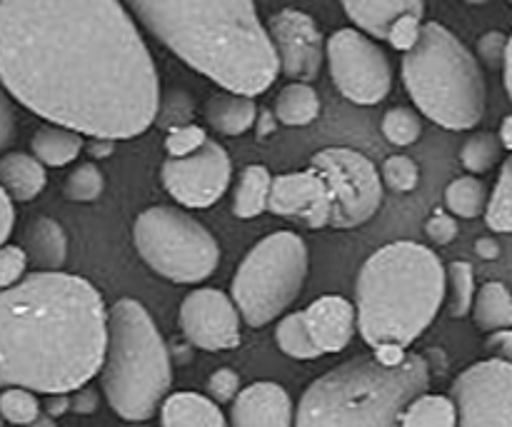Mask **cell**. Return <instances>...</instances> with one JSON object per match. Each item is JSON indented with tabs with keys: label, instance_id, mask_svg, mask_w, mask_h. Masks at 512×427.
<instances>
[{
	"label": "cell",
	"instance_id": "obj_1",
	"mask_svg": "<svg viewBox=\"0 0 512 427\" xmlns=\"http://www.w3.org/2000/svg\"><path fill=\"white\" fill-rule=\"evenodd\" d=\"M0 85L48 125L110 143L160 110L153 55L115 0H3Z\"/></svg>",
	"mask_w": 512,
	"mask_h": 427
},
{
	"label": "cell",
	"instance_id": "obj_2",
	"mask_svg": "<svg viewBox=\"0 0 512 427\" xmlns=\"http://www.w3.org/2000/svg\"><path fill=\"white\" fill-rule=\"evenodd\" d=\"M103 295L70 273H33L0 290V390L68 395L100 373Z\"/></svg>",
	"mask_w": 512,
	"mask_h": 427
},
{
	"label": "cell",
	"instance_id": "obj_3",
	"mask_svg": "<svg viewBox=\"0 0 512 427\" xmlns=\"http://www.w3.org/2000/svg\"><path fill=\"white\" fill-rule=\"evenodd\" d=\"M133 15L185 65L225 93H265L280 75L258 8L248 0H138Z\"/></svg>",
	"mask_w": 512,
	"mask_h": 427
},
{
	"label": "cell",
	"instance_id": "obj_4",
	"mask_svg": "<svg viewBox=\"0 0 512 427\" xmlns=\"http://www.w3.org/2000/svg\"><path fill=\"white\" fill-rule=\"evenodd\" d=\"M445 300V268L428 245L413 240L383 245L355 280V325L368 345L408 348L420 338Z\"/></svg>",
	"mask_w": 512,
	"mask_h": 427
},
{
	"label": "cell",
	"instance_id": "obj_5",
	"mask_svg": "<svg viewBox=\"0 0 512 427\" xmlns=\"http://www.w3.org/2000/svg\"><path fill=\"white\" fill-rule=\"evenodd\" d=\"M428 385L430 368L420 355L380 348L320 375L300 398L295 427H400L405 408Z\"/></svg>",
	"mask_w": 512,
	"mask_h": 427
},
{
	"label": "cell",
	"instance_id": "obj_6",
	"mask_svg": "<svg viewBox=\"0 0 512 427\" xmlns=\"http://www.w3.org/2000/svg\"><path fill=\"white\" fill-rule=\"evenodd\" d=\"M173 383L168 345L148 310L120 298L108 310L100 388L110 410L128 423H145L163 405Z\"/></svg>",
	"mask_w": 512,
	"mask_h": 427
},
{
	"label": "cell",
	"instance_id": "obj_7",
	"mask_svg": "<svg viewBox=\"0 0 512 427\" xmlns=\"http://www.w3.org/2000/svg\"><path fill=\"white\" fill-rule=\"evenodd\" d=\"M403 83L415 108L448 130H470L485 115L483 68L468 45L440 23H423L403 55Z\"/></svg>",
	"mask_w": 512,
	"mask_h": 427
},
{
	"label": "cell",
	"instance_id": "obj_8",
	"mask_svg": "<svg viewBox=\"0 0 512 427\" xmlns=\"http://www.w3.org/2000/svg\"><path fill=\"white\" fill-rule=\"evenodd\" d=\"M308 245L290 230L260 240L238 265L230 300L250 328H265L303 293L308 278Z\"/></svg>",
	"mask_w": 512,
	"mask_h": 427
},
{
	"label": "cell",
	"instance_id": "obj_9",
	"mask_svg": "<svg viewBox=\"0 0 512 427\" xmlns=\"http://www.w3.org/2000/svg\"><path fill=\"white\" fill-rule=\"evenodd\" d=\"M133 245L153 273L173 283L208 280L220 263L215 235L193 215L170 205H155L135 218Z\"/></svg>",
	"mask_w": 512,
	"mask_h": 427
},
{
	"label": "cell",
	"instance_id": "obj_10",
	"mask_svg": "<svg viewBox=\"0 0 512 427\" xmlns=\"http://www.w3.org/2000/svg\"><path fill=\"white\" fill-rule=\"evenodd\" d=\"M330 195V228L365 225L383 205V180L368 155L353 148H325L310 158V168Z\"/></svg>",
	"mask_w": 512,
	"mask_h": 427
},
{
	"label": "cell",
	"instance_id": "obj_11",
	"mask_svg": "<svg viewBox=\"0 0 512 427\" xmlns=\"http://www.w3.org/2000/svg\"><path fill=\"white\" fill-rule=\"evenodd\" d=\"M325 60L335 88L355 105H378L393 88L388 53L355 28L335 30L325 40Z\"/></svg>",
	"mask_w": 512,
	"mask_h": 427
},
{
	"label": "cell",
	"instance_id": "obj_12",
	"mask_svg": "<svg viewBox=\"0 0 512 427\" xmlns=\"http://www.w3.org/2000/svg\"><path fill=\"white\" fill-rule=\"evenodd\" d=\"M455 427H512V363L490 358L470 365L450 388Z\"/></svg>",
	"mask_w": 512,
	"mask_h": 427
},
{
	"label": "cell",
	"instance_id": "obj_13",
	"mask_svg": "<svg viewBox=\"0 0 512 427\" xmlns=\"http://www.w3.org/2000/svg\"><path fill=\"white\" fill-rule=\"evenodd\" d=\"M230 175L233 163L228 150L215 140H208L188 158H168L160 168L168 195L185 208H210L218 203L228 190Z\"/></svg>",
	"mask_w": 512,
	"mask_h": 427
},
{
	"label": "cell",
	"instance_id": "obj_14",
	"mask_svg": "<svg viewBox=\"0 0 512 427\" xmlns=\"http://www.w3.org/2000/svg\"><path fill=\"white\" fill-rule=\"evenodd\" d=\"M270 43L278 55V68L293 83L318 78L325 60V38L313 15L283 8L268 23Z\"/></svg>",
	"mask_w": 512,
	"mask_h": 427
},
{
	"label": "cell",
	"instance_id": "obj_15",
	"mask_svg": "<svg viewBox=\"0 0 512 427\" xmlns=\"http://www.w3.org/2000/svg\"><path fill=\"white\" fill-rule=\"evenodd\" d=\"M240 313L233 300L215 288H198L180 305V330L200 350L218 353L240 345Z\"/></svg>",
	"mask_w": 512,
	"mask_h": 427
},
{
	"label": "cell",
	"instance_id": "obj_16",
	"mask_svg": "<svg viewBox=\"0 0 512 427\" xmlns=\"http://www.w3.org/2000/svg\"><path fill=\"white\" fill-rule=\"evenodd\" d=\"M268 210L283 218H298L308 228L330 225V195L313 170L285 173L273 178Z\"/></svg>",
	"mask_w": 512,
	"mask_h": 427
},
{
	"label": "cell",
	"instance_id": "obj_17",
	"mask_svg": "<svg viewBox=\"0 0 512 427\" xmlns=\"http://www.w3.org/2000/svg\"><path fill=\"white\" fill-rule=\"evenodd\" d=\"M288 390L278 383H253L240 390L230 408V427H293Z\"/></svg>",
	"mask_w": 512,
	"mask_h": 427
},
{
	"label": "cell",
	"instance_id": "obj_18",
	"mask_svg": "<svg viewBox=\"0 0 512 427\" xmlns=\"http://www.w3.org/2000/svg\"><path fill=\"white\" fill-rule=\"evenodd\" d=\"M305 325L320 355L340 353L355 335V308L340 295H323L308 310H303Z\"/></svg>",
	"mask_w": 512,
	"mask_h": 427
},
{
	"label": "cell",
	"instance_id": "obj_19",
	"mask_svg": "<svg viewBox=\"0 0 512 427\" xmlns=\"http://www.w3.org/2000/svg\"><path fill=\"white\" fill-rule=\"evenodd\" d=\"M23 250L28 263H35L38 273H63L68 260V235L58 220L40 215L30 220L23 233Z\"/></svg>",
	"mask_w": 512,
	"mask_h": 427
},
{
	"label": "cell",
	"instance_id": "obj_20",
	"mask_svg": "<svg viewBox=\"0 0 512 427\" xmlns=\"http://www.w3.org/2000/svg\"><path fill=\"white\" fill-rule=\"evenodd\" d=\"M345 15L368 33V38L388 40L390 30L395 28L400 18L405 15L420 13L425 15V5L420 0H370V3H345Z\"/></svg>",
	"mask_w": 512,
	"mask_h": 427
},
{
	"label": "cell",
	"instance_id": "obj_21",
	"mask_svg": "<svg viewBox=\"0 0 512 427\" xmlns=\"http://www.w3.org/2000/svg\"><path fill=\"white\" fill-rule=\"evenodd\" d=\"M48 175L45 168L30 153H3L0 155V190L13 203H28L43 193Z\"/></svg>",
	"mask_w": 512,
	"mask_h": 427
},
{
	"label": "cell",
	"instance_id": "obj_22",
	"mask_svg": "<svg viewBox=\"0 0 512 427\" xmlns=\"http://www.w3.org/2000/svg\"><path fill=\"white\" fill-rule=\"evenodd\" d=\"M210 128L220 135H243L258 123V105L248 95L215 93L210 95L203 108Z\"/></svg>",
	"mask_w": 512,
	"mask_h": 427
},
{
	"label": "cell",
	"instance_id": "obj_23",
	"mask_svg": "<svg viewBox=\"0 0 512 427\" xmlns=\"http://www.w3.org/2000/svg\"><path fill=\"white\" fill-rule=\"evenodd\" d=\"M160 420L163 427H228L218 405L198 393H175L165 398Z\"/></svg>",
	"mask_w": 512,
	"mask_h": 427
},
{
	"label": "cell",
	"instance_id": "obj_24",
	"mask_svg": "<svg viewBox=\"0 0 512 427\" xmlns=\"http://www.w3.org/2000/svg\"><path fill=\"white\" fill-rule=\"evenodd\" d=\"M30 150L43 168H65L78 160L80 150H83V135L60 128V125H43L35 130Z\"/></svg>",
	"mask_w": 512,
	"mask_h": 427
},
{
	"label": "cell",
	"instance_id": "obj_25",
	"mask_svg": "<svg viewBox=\"0 0 512 427\" xmlns=\"http://www.w3.org/2000/svg\"><path fill=\"white\" fill-rule=\"evenodd\" d=\"M473 320L483 333H500L512 330V293L503 283H485L475 293L473 300Z\"/></svg>",
	"mask_w": 512,
	"mask_h": 427
},
{
	"label": "cell",
	"instance_id": "obj_26",
	"mask_svg": "<svg viewBox=\"0 0 512 427\" xmlns=\"http://www.w3.org/2000/svg\"><path fill=\"white\" fill-rule=\"evenodd\" d=\"M270 185H273V175L265 165H248L240 173L238 185L233 193V213L235 218L250 220L258 218L260 213L268 210Z\"/></svg>",
	"mask_w": 512,
	"mask_h": 427
},
{
	"label": "cell",
	"instance_id": "obj_27",
	"mask_svg": "<svg viewBox=\"0 0 512 427\" xmlns=\"http://www.w3.org/2000/svg\"><path fill=\"white\" fill-rule=\"evenodd\" d=\"M320 98L310 83H288L275 100V118L283 125L303 128L318 120Z\"/></svg>",
	"mask_w": 512,
	"mask_h": 427
},
{
	"label": "cell",
	"instance_id": "obj_28",
	"mask_svg": "<svg viewBox=\"0 0 512 427\" xmlns=\"http://www.w3.org/2000/svg\"><path fill=\"white\" fill-rule=\"evenodd\" d=\"M458 415H455L453 400L445 395H420L405 408L400 427H455Z\"/></svg>",
	"mask_w": 512,
	"mask_h": 427
},
{
	"label": "cell",
	"instance_id": "obj_29",
	"mask_svg": "<svg viewBox=\"0 0 512 427\" xmlns=\"http://www.w3.org/2000/svg\"><path fill=\"white\" fill-rule=\"evenodd\" d=\"M445 205H448L453 218L473 220L488 208V190H485L483 180L473 178V175H463V178H455L445 188Z\"/></svg>",
	"mask_w": 512,
	"mask_h": 427
},
{
	"label": "cell",
	"instance_id": "obj_30",
	"mask_svg": "<svg viewBox=\"0 0 512 427\" xmlns=\"http://www.w3.org/2000/svg\"><path fill=\"white\" fill-rule=\"evenodd\" d=\"M275 343L285 355L295 360H313L320 358V350L315 348L313 338L308 333L303 313H290L275 328Z\"/></svg>",
	"mask_w": 512,
	"mask_h": 427
},
{
	"label": "cell",
	"instance_id": "obj_31",
	"mask_svg": "<svg viewBox=\"0 0 512 427\" xmlns=\"http://www.w3.org/2000/svg\"><path fill=\"white\" fill-rule=\"evenodd\" d=\"M485 223L495 233H512V155L503 163L493 195L485 208Z\"/></svg>",
	"mask_w": 512,
	"mask_h": 427
},
{
	"label": "cell",
	"instance_id": "obj_32",
	"mask_svg": "<svg viewBox=\"0 0 512 427\" xmlns=\"http://www.w3.org/2000/svg\"><path fill=\"white\" fill-rule=\"evenodd\" d=\"M500 158H503V145H500L495 133L470 135L463 143V148H460V163H463L468 173H473V178L493 170Z\"/></svg>",
	"mask_w": 512,
	"mask_h": 427
},
{
	"label": "cell",
	"instance_id": "obj_33",
	"mask_svg": "<svg viewBox=\"0 0 512 427\" xmlns=\"http://www.w3.org/2000/svg\"><path fill=\"white\" fill-rule=\"evenodd\" d=\"M445 290H450V315L453 318H465L473 310L475 300V273L473 265L455 260L445 270Z\"/></svg>",
	"mask_w": 512,
	"mask_h": 427
},
{
	"label": "cell",
	"instance_id": "obj_34",
	"mask_svg": "<svg viewBox=\"0 0 512 427\" xmlns=\"http://www.w3.org/2000/svg\"><path fill=\"white\" fill-rule=\"evenodd\" d=\"M65 198L73 203H95L105 190V175L95 163H80L65 178Z\"/></svg>",
	"mask_w": 512,
	"mask_h": 427
},
{
	"label": "cell",
	"instance_id": "obj_35",
	"mask_svg": "<svg viewBox=\"0 0 512 427\" xmlns=\"http://www.w3.org/2000/svg\"><path fill=\"white\" fill-rule=\"evenodd\" d=\"M383 135L388 143L408 148V145L418 143V138L423 135V120L413 108L398 105L383 115Z\"/></svg>",
	"mask_w": 512,
	"mask_h": 427
},
{
	"label": "cell",
	"instance_id": "obj_36",
	"mask_svg": "<svg viewBox=\"0 0 512 427\" xmlns=\"http://www.w3.org/2000/svg\"><path fill=\"white\" fill-rule=\"evenodd\" d=\"M0 418L13 427L35 423L40 418V403L35 393L23 388H5L0 393Z\"/></svg>",
	"mask_w": 512,
	"mask_h": 427
},
{
	"label": "cell",
	"instance_id": "obj_37",
	"mask_svg": "<svg viewBox=\"0 0 512 427\" xmlns=\"http://www.w3.org/2000/svg\"><path fill=\"white\" fill-rule=\"evenodd\" d=\"M380 180L395 193H410V190L418 188L420 168L408 155H390V158H385Z\"/></svg>",
	"mask_w": 512,
	"mask_h": 427
},
{
	"label": "cell",
	"instance_id": "obj_38",
	"mask_svg": "<svg viewBox=\"0 0 512 427\" xmlns=\"http://www.w3.org/2000/svg\"><path fill=\"white\" fill-rule=\"evenodd\" d=\"M205 143H208V133L200 125L185 123L170 130L165 138V150H168V158H188L198 153Z\"/></svg>",
	"mask_w": 512,
	"mask_h": 427
},
{
	"label": "cell",
	"instance_id": "obj_39",
	"mask_svg": "<svg viewBox=\"0 0 512 427\" xmlns=\"http://www.w3.org/2000/svg\"><path fill=\"white\" fill-rule=\"evenodd\" d=\"M25 268H28V255L20 245H0V290L18 285Z\"/></svg>",
	"mask_w": 512,
	"mask_h": 427
},
{
	"label": "cell",
	"instance_id": "obj_40",
	"mask_svg": "<svg viewBox=\"0 0 512 427\" xmlns=\"http://www.w3.org/2000/svg\"><path fill=\"white\" fill-rule=\"evenodd\" d=\"M238 393H240V378L235 370L220 368L208 378V398L213 400L215 405L230 403V400L238 398Z\"/></svg>",
	"mask_w": 512,
	"mask_h": 427
},
{
	"label": "cell",
	"instance_id": "obj_41",
	"mask_svg": "<svg viewBox=\"0 0 512 427\" xmlns=\"http://www.w3.org/2000/svg\"><path fill=\"white\" fill-rule=\"evenodd\" d=\"M420 28H423V15L420 13L405 15V18H400L398 23H395V28L390 30L388 43L393 45L395 50H403V53H408V50L415 45V40H418Z\"/></svg>",
	"mask_w": 512,
	"mask_h": 427
},
{
	"label": "cell",
	"instance_id": "obj_42",
	"mask_svg": "<svg viewBox=\"0 0 512 427\" xmlns=\"http://www.w3.org/2000/svg\"><path fill=\"white\" fill-rule=\"evenodd\" d=\"M505 50H508V38L498 30H490L478 40V63L483 60L488 68H503Z\"/></svg>",
	"mask_w": 512,
	"mask_h": 427
},
{
	"label": "cell",
	"instance_id": "obj_43",
	"mask_svg": "<svg viewBox=\"0 0 512 427\" xmlns=\"http://www.w3.org/2000/svg\"><path fill=\"white\" fill-rule=\"evenodd\" d=\"M425 233L435 245H450L458 238V220L445 210H435L425 223Z\"/></svg>",
	"mask_w": 512,
	"mask_h": 427
},
{
	"label": "cell",
	"instance_id": "obj_44",
	"mask_svg": "<svg viewBox=\"0 0 512 427\" xmlns=\"http://www.w3.org/2000/svg\"><path fill=\"white\" fill-rule=\"evenodd\" d=\"M13 135H15L13 103H10V95L5 93V88L0 85V155H3V150L10 145Z\"/></svg>",
	"mask_w": 512,
	"mask_h": 427
},
{
	"label": "cell",
	"instance_id": "obj_45",
	"mask_svg": "<svg viewBox=\"0 0 512 427\" xmlns=\"http://www.w3.org/2000/svg\"><path fill=\"white\" fill-rule=\"evenodd\" d=\"M488 350L498 360L512 363V330H500V333H493V338L488 340Z\"/></svg>",
	"mask_w": 512,
	"mask_h": 427
},
{
	"label": "cell",
	"instance_id": "obj_46",
	"mask_svg": "<svg viewBox=\"0 0 512 427\" xmlns=\"http://www.w3.org/2000/svg\"><path fill=\"white\" fill-rule=\"evenodd\" d=\"M13 225H15V208H13V200L0 190V245H5V240L10 238L13 233Z\"/></svg>",
	"mask_w": 512,
	"mask_h": 427
},
{
	"label": "cell",
	"instance_id": "obj_47",
	"mask_svg": "<svg viewBox=\"0 0 512 427\" xmlns=\"http://www.w3.org/2000/svg\"><path fill=\"white\" fill-rule=\"evenodd\" d=\"M95 405H98V400H95V393L88 385L75 390V410H78V413H93Z\"/></svg>",
	"mask_w": 512,
	"mask_h": 427
},
{
	"label": "cell",
	"instance_id": "obj_48",
	"mask_svg": "<svg viewBox=\"0 0 512 427\" xmlns=\"http://www.w3.org/2000/svg\"><path fill=\"white\" fill-rule=\"evenodd\" d=\"M45 410H48V418H58L60 413H65L68 410V400H65V395H50V400L45 403Z\"/></svg>",
	"mask_w": 512,
	"mask_h": 427
},
{
	"label": "cell",
	"instance_id": "obj_49",
	"mask_svg": "<svg viewBox=\"0 0 512 427\" xmlns=\"http://www.w3.org/2000/svg\"><path fill=\"white\" fill-rule=\"evenodd\" d=\"M498 140H500V145H503V150H510V153H512V115H505V118H503Z\"/></svg>",
	"mask_w": 512,
	"mask_h": 427
},
{
	"label": "cell",
	"instance_id": "obj_50",
	"mask_svg": "<svg viewBox=\"0 0 512 427\" xmlns=\"http://www.w3.org/2000/svg\"><path fill=\"white\" fill-rule=\"evenodd\" d=\"M503 70H505V88H508V95L512 100V35L508 38V50H505Z\"/></svg>",
	"mask_w": 512,
	"mask_h": 427
},
{
	"label": "cell",
	"instance_id": "obj_51",
	"mask_svg": "<svg viewBox=\"0 0 512 427\" xmlns=\"http://www.w3.org/2000/svg\"><path fill=\"white\" fill-rule=\"evenodd\" d=\"M478 253L483 255V258H498V253H500V248H498V243H495V240H490V238H483L478 243Z\"/></svg>",
	"mask_w": 512,
	"mask_h": 427
},
{
	"label": "cell",
	"instance_id": "obj_52",
	"mask_svg": "<svg viewBox=\"0 0 512 427\" xmlns=\"http://www.w3.org/2000/svg\"><path fill=\"white\" fill-rule=\"evenodd\" d=\"M110 148H113V143L110 140H95V143H90V155H93L95 160L100 158V155H108Z\"/></svg>",
	"mask_w": 512,
	"mask_h": 427
},
{
	"label": "cell",
	"instance_id": "obj_53",
	"mask_svg": "<svg viewBox=\"0 0 512 427\" xmlns=\"http://www.w3.org/2000/svg\"><path fill=\"white\" fill-rule=\"evenodd\" d=\"M20 427H58V425H55V420H53V418H48V415H40V418L35 420V423H30V425H20Z\"/></svg>",
	"mask_w": 512,
	"mask_h": 427
},
{
	"label": "cell",
	"instance_id": "obj_54",
	"mask_svg": "<svg viewBox=\"0 0 512 427\" xmlns=\"http://www.w3.org/2000/svg\"><path fill=\"white\" fill-rule=\"evenodd\" d=\"M0 427H3V418H0Z\"/></svg>",
	"mask_w": 512,
	"mask_h": 427
}]
</instances>
